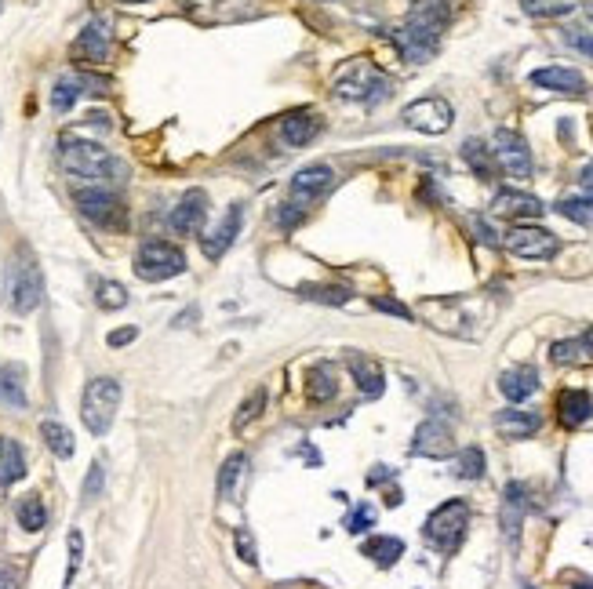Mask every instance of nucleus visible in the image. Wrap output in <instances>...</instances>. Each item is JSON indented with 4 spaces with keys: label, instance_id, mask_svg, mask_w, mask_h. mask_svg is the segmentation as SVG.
<instances>
[{
    "label": "nucleus",
    "instance_id": "f257e3e1",
    "mask_svg": "<svg viewBox=\"0 0 593 589\" xmlns=\"http://www.w3.org/2000/svg\"><path fill=\"white\" fill-rule=\"evenodd\" d=\"M448 19H452V11H448L444 0H415L408 19L393 30V44L408 62L433 59L437 48H441L444 30H448Z\"/></svg>",
    "mask_w": 593,
    "mask_h": 589
},
{
    "label": "nucleus",
    "instance_id": "f03ea898",
    "mask_svg": "<svg viewBox=\"0 0 593 589\" xmlns=\"http://www.w3.org/2000/svg\"><path fill=\"white\" fill-rule=\"evenodd\" d=\"M62 168L70 171L73 179H88V182H117L121 179V164L110 150H102L99 142H84V139H62L59 146Z\"/></svg>",
    "mask_w": 593,
    "mask_h": 589
},
{
    "label": "nucleus",
    "instance_id": "7ed1b4c3",
    "mask_svg": "<svg viewBox=\"0 0 593 589\" xmlns=\"http://www.w3.org/2000/svg\"><path fill=\"white\" fill-rule=\"evenodd\" d=\"M335 99L346 102H364V106H375V102L390 99V77L368 59H353L346 62L332 80Z\"/></svg>",
    "mask_w": 593,
    "mask_h": 589
},
{
    "label": "nucleus",
    "instance_id": "20e7f679",
    "mask_svg": "<svg viewBox=\"0 0 593 589\" xmlns=\"http://www.w3.org/2000/svg\"><path fill=\"white\" fill-rule=\"evenodd\" d=\"M466 528H470V506H466L463 499H448L426 517L423 535L433 550L444 553V557H452V553L463 546Z\"/></svg>",
    "mask_w": 593,
    "mask_h": 589
},
{
    "label": "nucleus",
    "instance_id": "39448f33",
    "mask_svg": "<svg viewBox=\"0 0 593 589\" xmlns=\"http://www.w3.org/2000/svg\"><path fill=\"white\" fill-rule=\"evenodd\" d=\"M117 408H121V382L110 379V375H99L84 386L81 397V422L88 426V433L95 437H106L113 430V419H117Z\"/></svg>",
    "mask_w": 593,
    "mask_h": 589
},
{
    "label": "nucleus",
    "instance_id": "423d86ee",
    "mask_svg": "<svg viewBox=\"0 0 593 589\" xmlns=\"http://www.w3.org/2000/svg\"><path fill=\"white\" fill-rule=\"evenodd\" d=\"M8 302L15 313H33L37 306L44 302V273L33 259L30 248L19 251V259L11 262V273H8Z\"/></svg>",
    "mask_w": 593,
    "mask_h": 589
},
{
    "label": "nucleus",
    "instance_id": "0eeeda50",
    "mask_svg": "<svg viewBox=\"0 0 593 589\" xmlns=\"http://www.w3.org/2000/svg\"><path fill=\"white\" fill-rule=\"evenodd\" d=\"M186 273V255L182 248L168 244V240H146L135 251V277L150 280V284H161V280H171Z\"/></svg>",
    "mask_w": 593,
    "mask_h": 589
},
{
    "label": "nucleus",
    "instance_id": "6e6552de",
    "mask_svg": "<svg viewBox=\"0 0 593 589\" xmlns=\"http://www.w3.org/2000/svg\"><path fill=\"white\" fill-rule=\"evenodd\" d=\"M73 204H77L84 219L102 226V230H124L128 226V208L106 186H84V190L73 193Z\"/></svg>",
    "mask_w": 593,
    "mask_h": 589
},
{
    "label": "nucleus",
    "instance_id": "1a4fd4ad",
    "mask_svg": "<svg viewBox=\"0 0 593 589\" xmlns=\"http://www.w3.org/2000/svg\"><path fill=\"white\" fill-rule=\"evenodd\" d=\"M503 248L510 251V255H517V259L546 262L561 251V240L553 237L550 230H543V226H524V222H513L510 233L503 237Z\"/></svg>",
    "mask_w": 593,
    "mask_h": 589
},
{
    "label": "nucleus",
    "instance_id": "9d476101",
    "mask_svg": "<svg viewBox=\"0 0 593 589\" xmlns=\"http://www.w3.org/2000/svg\"><path fill=\"white\" fill-rule=\"evenodd\" d=\"M401 117L412 131H423V135H444V131L452 128L455 110H452V102L441 99V95H426V99L408 102Z\"/></svg>",
    "mask_w": 593,
    "mask_h": 589
},
{
    "label": "nucleus",
    "instance_id": "9b49d317",
    "mask_svg": "<svg viewBox=\"0 0 593 589\" xmlns=\"http://www.w3.org/2000/svg\"><path fill=\"white\" fill-rule=\"evenodd\" d=\"M492 157H495V164L510 175V179H517V182L532 179V150H528L524 135H517V131H510V128L495 131Z\"/></svg>",
    "mask_w": 593,
    "mask_h": 589
},
{
    "label": "nucleus",
    "instance_id": "f8f14e48",
    "mask_svg": "<svg viewBox=\"0 0 593 589\" xmlns=\"http://www.w3.org/2000/svg\"><path fill=\"white\" fill-rule=\"evenodd\" d=\"M335 186V171L328 168V164H310V168L295 171L292 186H288V197H292V204L299 211H306L310 204H317V200L324 197V193Z\"/></svg>",
    "mask_w": 593,
    "mask_h": 589
},
{
    "label": "nucleus",
    "instance_id": "ddd939ff",
    "mask_svg": "<svg viewBox=\"0 0 593 589\" xmlns=\"http://www.w3.org/2000/svg\"><path fill=\"white\" fill-rule=\"evenodd\" d=\"M455 451V437L452 426L441 419H426L412 437V455L419 459H448Z\"/></svg>",
    "mask_w": 593,
    "mask_h": 589
},
{
    "label": "nucleus",
    "instance_id": "4468645a",
    "mask_svg": "<svg viewBox=\"0 0 593 589\" xmlns=\"http://www.w3.org/2000/svg\"><path fill=\"white\" fill-rule=\"evenodd\" d=\"M110 48H113L110 22L95 19V22H88V26H84L81 37L73 40V59L88 62V66H102V62L110 59Z\"/></svg>",
    "mask_w": 593,
    "mask_h": 589
},
{
    "label": "nucleus",
    "instance_id": "2eb2a0df",
    "mask_svg": "<svg viewBox=\"0 0 593 589\" xmlns=\"http://www.w3.org/2000/svg\"><path fill=\"white\" fill-rule=\"evenodd\" d=\"M204 222H208V197H204L201 190L186 193V197H182L168 215L171 233H179V237H193V233H201Z\"/></svg>",
    "mask_w": 593,
    "mask_h": 589
},
{
    "label": "nucleus",
    "instance_id": "dca6fc26",
    "mask_svg": "<svg viewBox=\"0 0 593 589\" xmlns=\"http://www.w3.org/2000/svg\"><path fill=\"white\" fill-rule=\"evenodd\" d=\"M492 211L495 215H503V219H513V222H532V219H543L546 208H543V200L532 197V193L503 190V193H495Z\"/></svg>",
    "mask_w": 593,
    "mask_h": 589
},
{
    "label": "nucleus",
    "instance_id": "f3484780",
    "mask_svg": "<svg viewBox=\"0 0 593 589\" xmlns=\"http://www.w3.org/2000/svg\"><path fill=\"white\" fill-rule=\"evenodd\" d=\"M241 226H244V208L241 204H233L230 211H226V219L219 222V226H215L212 233H208V237H201V248H204V255H208V259H222V255H226V251L233 248V240L241 237Z\"/></svg>",
    "mask_w": 593,
    "mask_h": 589
},
{
    "label": "nucleus",
    "instance_id": "a211bd4d",
    "mask_svg": "<svg viewBox=\"0 0 593 589\" xmlns=\"http://www.w3.org/2000/svg\"><path fill=\"white\" fill-rule=\"evenodd\" d=\"M81 95H106V84L91 77H59L51 88V106L55 113H70Z\"/></svg>",
    "mask_w": 593,
    "mask_h": 589
},
{
    "label": "nucleus",
    "instance_id": "6ab92c4d",
    "mask_svg": "<svg viewBox=\"0 0 593 589\" xmlns=\"http://www.w3.org/2000/svg\"><path fill=\"white\" fill-rule=\"evenodd\" d=\"M543 415L539 411H524V408H503L495 415V433L506 440H528L539 433Z\"/></svg>",
    "mask_w": 593,
    "mask_h": 589
},
{
    "label": "nucleus",
    "instance_id": "aec40b11",
    "mask_svg": "<svg viewBox=\"0 0 593 589\" xmlns=\"http://www.w3.org/2000/svg\"><path fill=\"white\" fill-rule=\"evenodd\" d=\"M321 128H324L321 113L295 110V113H288V117L281 120V139L288 142L292 150H299V146H310V142L321 135Z\"/></svg>",
    "mask_w": 593,
    "mask_h": 589
},
{
    "label": "nucleus",
    "instance_id": "412c9836",
    "mask_svg": "<svg viewBox=\"0 0 593 589\" xmlns=\"http://www.w3.org/2000/svg\"><path fill=\"white\" fill-rule=\"evenodd\" d=\"M524 510H528V495H524V484H506V491H503V510H499V524H503L506 542H517V535H521Z\"/></svg>",
    "mask_w": 593,
    "mask_h": 589
},
{
    "label": "nucleus",
    "instance_id": "4be33fe9",
    "mask_svg": "<svg viewBox=\"0 0 593 589\" xmlns=\"http://www.w3.org/2000/svg\"><path fill=\"white\" fill-rule=\"evenodd\" d=\"M532 84L535 88H546V91H561V95H583L586 91L583 73L568 70V66H546V70H535Z\"/></svg>",
    "mask_w": 593,
    "mask_h": 589
},
{
    "label": "nucleus",
    "instance_id": "5701e85b",
    "mask_svg": "<svg viewBox=\"0 0 593 589\" xmlns=\"http://www.w3.org/2000/svg\"><path fill=\"white\" fill-rule=\"evenodd\" d=\"M535 390H539V371H535L532 364H521V368H510L499 375V393H503L506 400H513V404L528 400Z\"/></svg>",
    "mask_w": 593,
    "mask_h": 589
},
{
    "label": "nucleus",
    "instance_id": "b1692460",
    "mask_svg": "<svg viewBox=\"0 0 593 589\" xmlns=\"http://www.w3.org/2000/svg\"><path fill=\"white\" fill-rule=\"evenodd\" d=\"M557 419H561V426H568V430H579L583 422L593 419V397L583 390H564L561 397H557Z\"/></svg>",
    "mask_w": 593,
    "mask_h": 589
},
{
    "label": "nucleus",
    "instance_id": "393cba45",
    "mask_svg": "<svg viewBox=\"0 0 593 589\" xmlns=\"http://www.w3.org/2000/svg\"><path fill=\"white\" fill-rule=\"evenodd\" d=\"M0 408H26V371L0 364Z\"/></svg>",
    "mask_w": 593,
    "mask_h": 589
},
{
    "label": "nucleus",
    "instance_id": "a878e982",
    "mask_svg": "<svg viewBox=\"0 0 593 589\" xmlns=\"http://www.w3.org/2000/svg\"><path fill=\"white\" fill-rule=\"evenodd\" d=\"M339 393V379H335V368L332 364H313L306 371V397L313 404H328V400Z\"/></svg>",
    "mask_w": 593,
    "mask_h": 589
},
{
    "label": "nucleus",
    "instance_id": "bb28decb",
    "mask_svg": "<svg viewBox=\"0 0 593 589\" xmlns=\"http://www.w3.org/2000/svg\"><path fill=\"white\" fill-rule=\"evenodd\" d=\"M22 477H26V455H22L19 440L0 437V484L11 488V484H19Z\"/></svg>",
    "mask_w": 593,
    "mask_h": 589
},
{
    "label": "nucleus",
    "instance_id": "cd10ccee",
    "mask_svg": "<svg viewBox=\"0 0 593 589\" xmlns=\"http://www.w3.org/2000/svg\"><path fill=\"white\" fill-rule=\"evenodd\" d=\"M350 375L357 379L364 397H382V368L372 357H350Z\"/></svg>",
    "mask_w": 593,
    "mask_h": 589
},
{
    "label": "nucleus",
    "instance_id": "c85d7f7f",
    "mask_svg": "<svg viewBox=\"0 0 593 589\" xmlns=\"http://www.w3.org/2000/svg\"><path fill=\"white\" fill-rule=\"evenodd\" d=\"M361 553L364 557H372L379 568H393V564L404 557V542L393 539V535H375V539L364 542Z\"/></svg>",
    "mask_w": 593,
    "mask_h": 589
},
{
    "label": "nucleus",
    "instance_id": "c756f323",
    "mask_svg": "<svg viewBox=\"0 0 593 589\" xmlns=\"http://www.w3.org/2000/svg\"><path fill=\"white\" fill-rule=\"evenodd\" d=\"M463 160L470 164V171L481 182H492L495 179V157H492V150H488L481 139H466L463 142Z\"/></svg>",
    "mask_w": 593,
    "mask_h": 589
},
{
    "label": "nucleus",
    "instance_id": "7c9ffc66",
    "mask_svg": "<svg viewBox=\"0 0 593 589\" xmlns=\"http://www.w3.org/2000/svg\"><path fill=\"white\" fill-rule=\"evenodd\" d=\"M244 466H248V459H244L241 451H233L230 459L222 462V470H219V499L237 502V484H241V477H244Z\"/></svg>",
    "mask_w": 593,
    "mask_h": 589
},
{
    "label": "nucleus",
    "instance_id": "2f4dec72",
    "mask_svg": "<svg viewBox=\"0 0 593 589\" xmlns=\"http://www.w3.org/2000/svg\"><path fill=\"white\" fill-rule=\"evenodd\" d=\"M41 437H44V444H48L59 459H73V451H77V444H73V433L62 426V422H55V419H44L41 422Z\"/></svg>",
    "mask_w": 593,
    "mask_h": 589
},
{
    "label": "nucleus",
    "instance_id": "473e14b6",
    "mask_svg": "<svg viewBox=\"0 0 593 589\" xmlns=\"http://www.w3.org/2000/svg\"><path fill=\"white\" fill-rule=\"evenodd\" d=\"M15 517H19V528L41 531L44 524H48V510H44L41 495H26V499H19V506H15Z\"/></svg>",
    "mask_w": 593,
    "mask_h": 589
},
{
    "label": "nucleus",
    "instance_id": "72a5a7b5",
    "mask_svg": "<svg viewBox=\"0 0 593 589\" xmlns=\"http://www.w3.org/2000/svg\"><path fill=\"white\" fill-rule=\"evenodd\" d=\"M299 295L310 302H324V306H346L350 302V291L335 288V284H302Z\"/></svg>",
    "mask_w": 593,
    "mask_h": 589
},
{
    "label": "nucleus",
    "instance_id": "f704fd0d",
    "mask_svg": "<svg viewBox=\"0 0 593 589\" xmlns=\"http://www.w3.org/2000/svg\"><path fill=\"white\" fill-rule=\"evenodd\" d=\"M484 470H488V459H484V451H481V448L459 451V459H455V477H463V480H481Z\"/></svg>",
    "mask_w": 593,
    "mask_h": 589
},
{
    "label": "nucleus",
    "instance_id": "c9c22d12",
    "mask_svg": "<svg viewBox=\"0 0 593 589\" xmlns=\"http://www.w3.org/2000/svg\"><path fill=\"white\" fill-rule=\"evenodd\" d=\"M521 4L532 19H557V15H568L579 0H521Z\"/></svg>",
    "mask_w": 593,
    "mask_h": 589
},
{
    "label": "nucleus",
    "instance_id": "e433bc0d",
    "mask_svg": "<svg viewBox=\"0 0 593 589\" xmlns=\"http://www.w3.org/2000/svg\"><path fill=\"white\" fill-rule=\"evenodd\" d=\"M95 302H99L102 310H124V306H128V291H124V284H117V280H99Z\"/></svg>",
    "mask_w": 593,
    "mask_h": 589
},
{
    "label": "nucleus",
    "instance_id": "4c0bfd02",
    "mask_svg": "<svg viewBox=\"0 0 593 589\" xmlns=\"http://www.w3.org/2000/svg\"><path fill=\"white\" fill-rule=\"evenodd\" d=\"M262 408H266V390H262V386H259V390H255L252 397H248V400H244V404H241V411H237V419H233V430L241 433L244 426H248V422L259 419Z\"/></svg>",
    "mask_w": 593,
    "mask_h": 589
},
{
    "label": "nucleus",
    "instance_id": "58836bf2",
    "mask_svg": "<svg viewBox=\"0 0 593 589\" xmlns=\"http://www.w3.org/2000/svg\"><path fill=\"white\" fill-rule=\"evenodd\" d=\"M557 211H561L564 219H572V222H590L593 219V197H568V200H561L557 204Z\"/></svg>",
    "mask_w": 593,
    "mask_h": 589
},
{
    "label": "nucleus",
    "instance_id": "ea45409f",
    "mask_svg": "<svg viewBox=\"0 0 593 589\" xmlns=\"http://www.w3.org/2000/svg\"><path fill=\"white\" fill-rule=\"evenodd\" d=\"M233 542H237V557H241L244 564H252V568H259V546H255L252 531H248V528H237V531H233Z\"/></svg>",
    "mask_w": 593,
    "mask_h": 589
},
{
    "label": "nucleus",
    "instance_id": "a19ab883",
    "mask_svg": "<svg viewBox=\"0 0 593 589\" xmlns=\"http://www.w3.org/2000/svg\"><path fill=\"white\" fill-rule=\"evenodd\" d=\"M81 553H84V539H81V531H70V568H66V582H62V589L70 586L73 575H77V568H81Z\"/></svg>",
    "mask_w": 593,
    "mask_h": 589
},
{
    "label": "nucleus",
    "instance_id": "79ce46f5",
    "mask_svg": "<svg viewBox=\"0 0 593 589\" xmlns=\"http://www.w3.org/2000/svg\"><path fill=\"white\" fill-rule=\"evenodd\" d=\"M375 524V513L368 510V506H357V510L350 513V520H346V531H353V535H361V531H368Z\"/></svg>",
    "mask_w": 593,
    "mask_h": 589
},
{
    "label": "nucleus",
    "instance_id": "37998d69",
    "mask_svg": "<svg viewBox=\"0 0 593 589\" xmlns=\"http://www.w3.org/2000/svg\"><path fill=\"white\" fill-rule=\"evenodd\" d=\"M372 306H375V310H382V313H390V317L412 320V310H408V306H401V302L386 299V295H375V299H372Z\"/></svg>",
    "mask_w": 593,
    "mask_h": 589
},
{
    "label": "nucleus",
    "instance_id": "c03bdc74",
    "mask_svg": "<svg viewBox=\"0 0 593 589\" xmlns=\"http://www.w3.org/2000/svg\"><path fill=\"white\" fill-rule=\"evenodd\" d=\"M99 491H102V462H95L91 473H88V480H84V502H91Z\"/></svg>",
    "mask_w": 593,
    "mask_h": 589
},
{
    "label": "nucleus",
    "instance_id": "a18cd8bd",
    "mask_svg": "<svg viewBox=\"0 0 593 589\" xmlns=\"http://www.w3.org/2000/svg\"><path fill=\"white\" fill-rule=\"evenodd\" d=\"M568 44H572L575 51H583V55H590L593 59V33H579V30H568Z\"/></svg>",
    "mask_w": 593,
    "mask_h": 589
},
{
    "label": "nucleus",
    "instance_id": "49530a36",
    "mask_svg": "<svg viewBox=\"0 0 593 589\" xmlns=\"http://www.w3.org/2000/svg\"><path fill=\"white\" fill-rule=\"evenodd\" d=\"M302 215H306V211H299L295 204H284V208L277 211V222H281L284 230H292V226H299L302 222Z\"/></svg>",
    "mask_w": 593,
    "mask_h": 589
},
{
    "label": "nucleus",
    "instance_id": "de8ad7c7",
    "mask_svg": "<svg viewBox=\"0 0 593 589\" xmlns=\"http://www.w3.org/2000/svg\"><path fill=\"white\" fill-rule=\"evenodd\" d=\"M139 339V328H117V331H110V346L113 350H121V346H128V342H135Z\"/></svg>",
    "mask_w": 593,
    "mask_h": 589
},
{
    "label": "nucleus",
    "instance_id": "09e8293b",
    "mask_svg": "<svg viewBox=\"0 0 593 589\" xmlns=\"http://www.w3.org/2000/svg\"><path fill=\"white\" fill-rule=\"evenodd\" d=\"M579 346H583L586 360H593V328H590V331H583V335H579Z\"/></svg>",
    "mask_w": 593,
    "mask_h": 589
},
{
    "label": "nucleus",
    "instance_id": "8fccbe9b",
    "mask_svg": "<svg viewBox=\"0 0 593 589\" xmlns=\"http://www.w3.org/2000/svg\"><path fill=\"white\" fill-rule=\"evenodd\" d=\"M15 586H19V579L8 568H0V589H15Z\"/></svg>",
    "mask_w": 593,
    "mask_h": 589
},
{
    "label": "nucleus",
    "instance_id": "3c124183",
    "mask_svg": "<svg viewBox=\"0 0 593 589\" xmlns=\"http://www.w3.org/2000/svg\"><path fill=\"white\" fill-rule=\"evenodd\" d=\"M572 589H593V582H579V586H572Z\"/></svg>",
    "mask_w": 593,
    "mask_h": 589
},
{
    "label": "nucleus",
    "instance_id": "603ef678",
    "mask_svg": "<svg viewBox=\"0 0 593 589\" xmlns=\"http://www.w3.org/2000/svg\"><path fill=\"white\" fill-rule=\"evenodd\" d=\"M117 4H146V0H117Z\"/></svg>",
    "mask_w": 593,
    "mask_h": 589
},
{
    "label": "nucleus",
    "instance_id": "864d4df0",
    "mask_svg": "<svg viewBox=\"0 0 593 589\" xmlns=\"http://www.w3.org/2000/svg\"><path fill=\"white\" fill-rule=\"evenodd\" d=\"M586 15H590V19H593V0H590V4H586Z\"/></svg>",
    "mask_w": 593,
    "mask_h": 589
},
{
    "label": "nucleus",
    "instance_id": "5fc2aeb1",
    "mask_svg": "<svg viewBox=\"0 0 593 589\" xmlns=\"http://www.w3.org/2000/svg\"><path fill=\"white\" fill-rule=\"evenodd\" d=\"M0 8H4V0H0Z\"/></svg>",
    "mask_w": 593,
    "mask_h": 589
},
{
    "label": "nucleus",
    "instance_id": "6e6d98bb",
    "mask_svg": "<svg viewBox=\"0 0 593 589\" xmlns=\"http://www.w3.org/2000/svg\"><path fill=\"white\" fill-rule=\"evenodd\" d=\"M0 120H4V117H0Z\"/></svg>",
    "mask_w": 593,
    "mask_h": 589
}]
</instances>
